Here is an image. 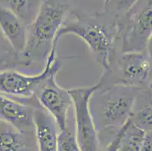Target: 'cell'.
<instances>
[{
    "label": "cell",
    "instance_id": "9",
    "mask_svg": "<svg viewBox=\"0 0 152 151\" xmlns=\"http://www.w3.org/2000/svg\"><path fill=\"white\" fill-rule=\"evenodd\" d=\"M34 95L21 98L0 93V120L21 131H34V110L39 106Z\"/></svg>",
    "mask_w": 152,
    "mask_h": 151
},
{
    "label": "cell",
    "instance_id": "12",
    "mask_svg": "<svg viewBox=\"0 0 152 151\" xmlns=\"http://www.w3.org/2000/svg\"><path fill=\"white\" fill-rule=\"evenodd\" d=\"M0 30L14 49L20 53L27 40V27L9 9L0 5Z\"/></svg>",
    "mask_w": 152,
    "mask_h": 151
},
{
    "label": "cell",
    "instance_id": "20",
    "mask_svg": "<svg viewBox=\"0 0 152 151\" xmlns=\"http://www.w3.org/2000/svg\"><path fill=\"white\" fill-rule=\"evenodd\" d=\"M141 151H152V131L146 132Z\"/></svg>",
    "mask_w": 152,
    "mask_h": 151
},
{
    "label": "cell",
    "instance_id": "4",
    "mask_svg": "<svg viewBox=\"0 0 152 151\" xmlns=\"http://www.w3.org/2000/svg\"><path fill=\"white\" fill-rule=\"evenodd\" d=\"M117 24L121 53L145 51L152 33V0H138Z\"/></svg>",
    "mask_w": 152,
    "mask_h": 151
},
{
    "label": "cell",
    "instance_id": "1",
    "mask_svg": "<svg viewBox=\"0 0 152 151\" xmlns=\"http://www.w3.org/2000/svg\"><path fill=\"white\" fill-rule=\"evenodd\" d=\"M117 19L105 12L89 15L72 11L58 32L54 46L58 47L60 39L66 34L77 36L89 47L104 72H108L116 56L115 45L119 40Z\"/></svg>",
    "mask_w": 152,
    "mask_h": 151
},
{
    "label": "cell",
    "instance_id": "19",
    "mask_svg": "<svg viewBox=\"0 0 152 151\" xmlns=\"http://www.w3.org/2000/svg\"><path fill=\"white\" fill-rule=\"evenodd\" d=\"M123 127L117 131L115 136L112 138L108 144L106 145V147L103 149L102 151H117L118 149V145L120 140H121V135H122Z\"/></svg>",
    "mask_w": 152,
    "mask_h": 151
},
{
    "label": "cell",
    "instance_id": "10",
    "mask_svg": "<svg viewBox=\"0 0 152 151\" xmlns=\"http://www.w3.org/2000/svg\"><path fill=\"white\" fill-rule=\"evenodd\" d=\"M34 121L38 151H57L58 127L52 115L39 105L34 110Z\"/></svg>",
    "mask_w": 152,
    "mask_h": 151
},
{
    "label": "cell",
    "instance_id": "14",
    "mask_svg": "<svg viewBox=\"0 0 152 151\" xmlns=\"http://www.w3.org/2000/svg\"><path fill=\"white\" fill-rule=\"evenodd\" d=\"M42 2V0H0V5L15 14L27 27L35 20Z\"/></svg>",
    "mask_w": 152,
    "mask_h": 151
},
{
    "label": "cell",
    "instance_id": "17",
    "mask_svg": "<svg viewBox=\"0 0 152 151\" xmlns=\"http://www.w3.org/2000/svg\"><path fill=\"white\" fill-rule=\"evenodd\" d=\"M57 151H81L76 135L72 132L68 125L58 133Z\"/></svg>",
    "mask_w": 152,
    "mask_h": 151
},
{
    "label": "cell",
    "instance_id": "16",
    "mask_svg": "<svg viewBox=\"0 0 152 151\" xmlns=\"http://www.w3.org/2000/svg\"><path fill=\"white\" fill-rule=\"evenodd\" d=\"M146 131L136 126L130 119L123 126L117 151H141Z\"/></svg>",
    "mask_w": 152,
    "mask_h": 151
},
{
    "label": "cell",
    "instance_id": "21",
    "mask_svg": "<svg viewBox=\"0 0 152 151\" xmlns=\"http://www.w3.org/2000/svg\"><path fill=\"white\" fill-rule=\"evenodd\" d=\"M146 52L148 54L149 56L152 58V33L151 35L150 38H149L148 42L147 43V47H146Z\"/></svg>",
    "mask_w": 152,
    "mask_h": 151
},
{
    "label": "cell",
    "instance_id": "3",
    "mask_svg": "<svg viewBox=\"0 0 152 151\" xmlns=\"http://www.w3.org/2000/svg\"><path fill=\"white\" fill-rule=\"evenodd\" d=\"M70 0H44L33 23L27 27V40L20 55L33 66H45L54 42L69 14Z\"/></svg>",
    "mask_w": 152,
    "mask_h": 151
},
{
    "label": "cell",
    "instance_id": "11",
    "mask_svg": "<svg viewBox=\"0 0 152 151\" xmlns=\"http://www.w3.org/2000/svg\"><path fill=\"white\" fill-rule=\"evenodd\" d=\"M0 151H38L34 131H21L0 120Z\"/></svg>",
    "mask_w": 152,
    "mask_h": 151
},
{
    "label": "cell",
    "instance_id": "5",
    "mask_svg": "<svg viewBox=\"0 0 152 151\" xmlns=\"http://www.w3.org/2000/svg\"><path fill=\"white\" fill-rule=\"evenodd\" d=\"M99 82L102 85L149 88L152 83V58L146 51L121 53L117 59L114 58L110 70L104 72Z\"/></svg>",
    "mask_w": 152,
    "mask_h": 151
},
{
    "label": "cell",
    "instance_id": "6",
    "mask_svg": "<svg viewBox=\"0 0 152 151\" xmlns=\"http://www.w3.org/2000/svg\"><path fill=\"white\" fill-rule=\"evenodd\" d=\"M63 59L58 58L57 49L52 48L43 70L38 74H26L13 69L0 71V93L17 98H30L49 74L59 71Z\"/></svg>",
    "mask_w": 152,
    "mask_h": 151
},
{
    "label": "cell",
    "instance_id": "13",
    "mask_svg": "<svg viewBox=\"0 0 152 151\" xmlns=\"http://www.w3.org/2000/svg\"><path fill=\"white\" fill-rule=\"evenodd\" d=\"M130 121L145 131H152V88L139 90Z\"/></svg>",
    "mask_w": 152,
    "mask_h": 151
},
{
    "label": "cell",
    "instance_id": "7",
    "mask_svg": "<svg viewBox=\"0 0 152 151\" xmlns=\"http://www.w3.org/2000/svg\"><path fill=\"white\" fill-rule=\"evenodd\" d=\"M99 85V82L92 86L68 90L74 110L75 135L81 151H100L99 135L89 109L91 95Z\"/></svg>",
    "mask_w": 152,
    "mask_h": 151
},
{
    "label": "cell",
    "instance_id": "2",
    "mask_svg": "<svg viewBox=\"0 0 152 151\" xmlns=\"http://www.w3.org/2000/svg\"><path fill=\"white\" fill-rule=\"evenodd\" d=\"M139 89L121 84L102 85L100 82L89 99V109L99 138L106 134L114 138L129 121Z\"/></svg>",
    "mask_w": 152,
    "mask_h": 151
},
{
    "label": "cell",
    "instance_id": "22",
    "mask_svg": "<svg viewBox=\"0 0 152 151\" xmlns=\"http://www.w3.org/2000/svg\"><path fill=\"white\" fill-rule=\"evenodd\" d=\"M150 88H152V83H151V85H150Z\"/></svg>",
    "mask_w": 152,
    "mask_h": 151
},
{
    "label": "cell",
    "instance_id": "15",
    "mask_svg": "<svg viewBox=\"0 0 152 151\" xmlns=\"http://www.w3.org/2000/svg\"><path fill=\"white\" fill-rule=\"evenodd\" d=\"M30 67L20 53L14 49L0 30V71Z\"/></svg>",
    "mask_w": 152,
    "mask_h": 151
},
{
    "label": "cell",
    "instance_id": "18",
    "mask_svg": "<svg viewBox=\"0 0 152 151\" xmlns=\"http://www.w3.org/2000/svg\"><path fill=\"white\" fill-rule=\"evenodd\" d=\"M138 0H104V12L121 17L126 13Z\"/></svg>",
    "mask_w": 152,
    "mask_h": 151
},
{
    "label": "cell",
    "instance_id": "8",
    "mask_svg": "<svg viewBox=\"0 0 152 151\" xmlns=\"http://www.w3.org/2000/svg\"><path fill=\"white\" fill-rule=\"evenodd\" d=\"M58 71L52 72L34 92L39 104L55 119L59 130L68 125V113L73 107L72 98L68 90L61 87L56 81Z\"/></svg>",
    "mask_w": 152,
    "mask_h": 151
}]
</instances>
